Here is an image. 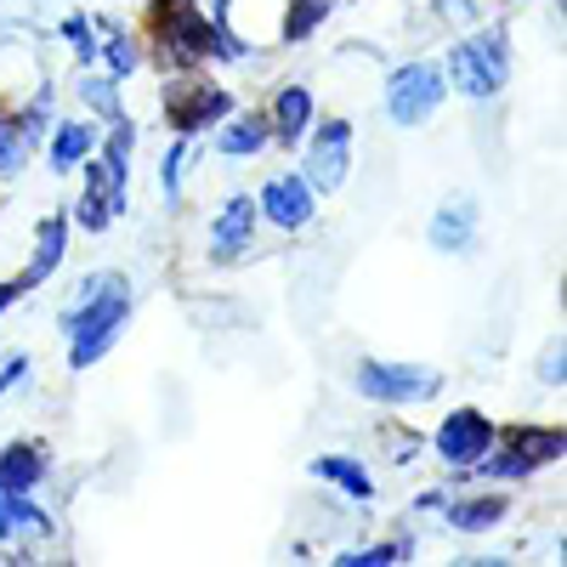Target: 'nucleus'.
<instances>
[{"label":"nucleus","instance_id":"1","mask_svg":"<svg viewBox=\"0 0 567 567\" xmlns=\"http://www.w3.org/2000/svg\"><path fill=\"white\" fill-rule=\"evenodd\" d=\"M131 323V278L120 267H97L80 278L74 307H63V341H69V369H97L114 341Z\"/></svg>","mask_w":567,"mask_h":567},{"label":"nucleus","instance_id":"2","mask_svg":"<svg viewBox=\"0 0 567 567\" xmlns=\"http://www.w3.org/2000/svg\"><path fill=\"white\" fill-rule=\"evenodd\" d=\"M443 80L449 91H460V97L471 103H488L505 91L511 80V34L505 23H483V29H471L449 45V58H443Z\"/></svg>","mask_w":567,"mask_h":567},{"label":"nucleus","instance_id":"3","mask_svg":"<svg viewBox=\"0 0 567 567\" xmlns=\"http://www.w3.org/2000/svg\"><path fill=\"white\" fill-rule=\"evenodd\" d=\"M159 109H165V125L176 131V136H205V131H216L233 109V91L227 85H216V80H205L199 69H182V74H171V85L159 91Z\"/></svg>","mask_w":567,"mask_h":567},{"label":"nucleus","instance_id":"4","mask_svg":"<svg viewBox=\"0 0 567 567\" xmlns=\"http://www.w3.org/2000/svg\"><path fill=\"white\" fill-rule=\"evenodd\" d=\"M352 392L381 403V409H414V403H432L443 392V374L425 369V363H398V358H363L352 369Z\"/></svg>","mask_w":567,"mask_h":567},{"label":"nucleus","instance_id":"5","mask_svg":"<svg viewBox=\"0 0 567 567\" xmlns=\"http://www.w3.org/2000/svg\"><path fill=\"white\" fill-rule=\"evenodd\" d=\"M301 176L312 182V194H341L352 176V120L329 114L312 120V131L301 136Z\"/></svg>","mask_w":567,"mask_h":567},{"label":"nucleus","instance_id":"6","mask_svg":"<svg viewBox=\"0 0 567 567\" xmlns=\"http://www.w3.org/2000/svg\"><path fill=\"white\" fill-rule=\"evenodd\" d=\"M443 97H449V80H443V63H425V58H414V63H403V69H392V80H386V120L392 125H425L437 109H443Z\"/></svg>","mask_w":567,"mask_h":567},{"label":"nucleus","instance_id":"7","mask_svg":"<svg viewBox=\"0 0 567 567\" xmlns=\"http://www.w3.org/2000/svg\"><path fill=\"white\" fill-rule=\"evenodd\" d=\"M494 437H499V425H494L483 409H471V403H465V409H449L432 432H425V443L437 449V460H443L449 471H460V477L494 449Z\"/></svg>","mask_w":567,"mask_h":567},{"label":"nucleus","instance_id":"8","mask_svg":"<svg viewBox=\"0 0 567 567\" xmlns=\"http://www.w3.org/2000/svg\"><path fill=\"white\" fill-rule=\"evenodd\" d=\"M256 210H261V221H272L278 233H301V227H312V216H318V194H312V182H307L301 171H272V176L261 182V194H256Z\"/></svg>","mask_w":567,"mask_h":567},{"label":"nucleus","instance_id":"9","mask_svg":"<svg viewBox=\"0 0 567 567\" xmlns=\"http://www.w3.org/2000/svg\"><path fill=\"white\" fill-rule=\"evenodd\" d=\"M256 227H261L256 199H250V194H227V205H221L216 221H210V261H216V267L245 261V250H256Z\"/></svg>","mask_w":567,"mask_h":567},{"label":"nucleus","instance_id":"10","mask_svg":"<svg viewBox=\"0 0 567 567\" xmlns=\"http://www.w3.org/2000/svg\"><path fill=\"white\" fill-rule=\"evenodd\" d=\"M477 227H483L477 199H471V194H449V199L432 210L425 239H432V250H443V256H465L471 245H477Z\"/></svg>","mask_w":567,"mask_h":567},{"label":"nucleus","instance_id":"11","mask_svg":"<svg viewBox=\"0 0 567 567\" xmlns=\"http://www.w3.org/2000/svg\"><path fill=\"white\" fill-rule=\"evenodd\" d=\"M312 120H318V103H312V85H301V80H290V85H278V97H272V109H267V125H272V142L278 148H301V136L312 131Z\"/></svg>","mask_w":567,"mask_h":567},{"label":"nucleus","instance_id":"12","mask_svg":"<svg viewBox=\"0 0 567 567\" xmlns=\"http://www.w3.org/2000/svg\"><path fill=\"white\" fill-rule=\"evenodd\" d=\"M45 477H52V449L18 437V443H0V488L7 494H34Z\"/></svg>","mask_w":567,"mask_h":567},{"label":"nucleus","instance_id":"13","mask_svg":"<svg viewBox=\"0 0 567 567\" xmlns=\"http://www.w3.org/2000/svg\"><path fill=\"white\" fill-rule=\"evenodd\" d=\"M97 125L91 120H80V114H69V120H52V131H45V165H52L58 176H69V171H80L91 154H97Z\"/></svg>","mask_w":567,"mask_h":567},{"label":"nucleus","instance_id":"14","mask_svg":"<svg viewBox=\"0 0 567 567\" xmlns=\"http://www.w3.org/2000/svg\"><path fill=\"white\" fill-rule=\"evenodd\" d=\"M69 227H74V221H69V210L40 216V227H34V256H29V267L18 272L23 290H40V284L63 267V256H69Z\"/></svg>","mask_w":567,"mask_h":567},{"label":"nucleus","instance_id":"15","mask_svg":"<svg viewBox=\"0 0 567 567\" xmlns=\"http://www.w3.org/2000/svg\"><path fill=\"white\" fill-rule=\"evenodd\" d=\"M272 142V125H267V109H233L221 125H216V154L227 165H239V159H256L261 148Z\"/></svg>","mask_w":567,"mask_h":567},{"label":"nucleus","instance_id":"16","mask_svg":"<svg viewBox=\"0 0 567 567\" xmlns=\"http://www.w3.org/2000/svg\"><path fill=\"white\" fill-rule=\"evenodd\" d=\"M443 516H449V528H454V534H488V528H499L505 516H511V494H505V488H483V494H449Z\"/></svg>","mask_w":567,"mask_h":567},{"label":"nucleus","instance_id":"17","mask_svg":"<svg viewBox=\"0 0 567 567\" xmlns=\"http://www.w3.org/2000/svg\"><path fill=\"white\" fill-rule=\"evenodd\" d=\"M499 443L528 460V471H545L556 460H567V432L561 425H499Z\"/></svg>","mask_w":567,"mask_h":567},{"label":"nucleus","instance_id":"18","mask_svg":"<svg viewBox=\"0 0 567 567\" xmlns=\"http://www.w3.org/2000/svg\"><path fill=\"white\" fill-rule=\"evenodd\" d=\"M312 477L329 483V488H341V494L358 499V505L374 499V477H369V465H363L358 454H318V460H312Z\"/></svg>","mask_w":567,"mask_h":567},{"label":"nucleus","instance_id":"19","mask_svg":"<svg viewBox=\"0 0 567 567\" xmlns=\"http://www.w3.org/2000/svg\"><path fill=\"white\" fill-rule=\"evenodd\" d=\"M97 29H103L97 58L109 63V80H131V74L142 69V40H136L125 23H114V18H97Z\"/></svg>","mask_w":567,"mask_h":567},{"label":"nucleus","instance_id":"20","mask_svg":"<svg viewBox=\"0 0 567 567\" xmlns=\"http://www.w3.org/2000/svg\"><path fill=\"white\" fill-rule=\"evenodd\" d=\"M29 534H52V516H45L29 494H7V488H0V545L29 539Z\"/></svg>","mask_w":567,"mask_h":567},{"label":"nucleus","instance_id":"21","mask_svg":"<svg viewBox=\"0 0 567 567\" xmlns=\"http://www.w3.org/2000/svg\"><path fill=\"white\" fill-rule=\"evenodd\" d=\"M329 12H336V0H290V12H284V40H290V45H301V40H312L318 34V23L329 18Z\"/></svg>","mask_w":567,"mask_h":567},{"label":"nucleus","instance_id":"22","mask_svg":"<svg viewBox=\"0 0 567 567\" xmlns=\"http://www.w3.org/2000/svg\"><path fill=\"white\" fill-rule=\"evenodd\" d=\"M80 103L97 114L103 125H114V120L125 114V103H120V80H109V74H85V80H80Z\"/></svg>","mask_w":567,"mask_h":567},{"label":"nucleus","instance_id":"23","mask_svg":"<svg viewBox=\"0 0 567 567\" xmlns=\"http://www.w3.org/2000/svg\"><path fill=\"white\" fill-rule=\"evenodd\" d=\"M52 103H58V91L52 85H34V97L18 109V131H23V142H29V148H34V142H45V131H52Z\"/></svg>","mask_w":567,"mask_h":567},{"label":"nucleus","instance_id":"24","mask_svg":"<svg viewBox=\"0 0 567 567\" xmlns=\"http://www.w3.org/2000/svg\"><path fill=\"white\" fill-rule=\"evenodd\" d=\"M23 165H29V142H23V131H18V114L0 109V182L18 176Z\"/></svg>","mask_w":567,"mask_h":567},{"label":"nucleus","instance_id":"25","mask_svg":"<svg viewBox=\"0 0 567 567\" xmlns=\"http://www.w3.org/2000/svg\"><path fill=\"white\" fill-rule=\"evenodd\" d=\"M414 556V539H386V545H363V550H341V567H381V561H403Z\"/></svg>","mask_w":567,"mask_h":567},{"label":"nucleus","instance_id":"26","mask_svg":"<svg viewBox=\"0 0 567 567\" xmlns=\"http://www.w3.org/2000/svg\"><path fill=\"white\" fill-rule=\"evenodd\" d=\"M187 148H194V136H176V142H171V154L159 159V187H165V199H171V205L182 199V165H187Z\"/></svg>","mask_w":567,"mask_h":567},{"label":"nucleus","instance_id":"27","mask_svg":"<svg viewBox=\"0 0 567 567\" xmlns=\"http://www.w3.org/2000/svg\"><path fill=\"white\" fill-rule=\"evenodd\" d=\"M58 34L74 45V58L80 63H97V34H91V18H80V12H69L63 23H58Z\"/></svg>","mask_w":567,"mask_h":567},{"label":"nucleus","instance_id":"28","mask_svg":"<svg viewBox=\"0 0 567 567\" xmlns=\"http://www.w3.org/2000/svg\"><path fill=\"white\" fill-rule=\"evenodd\" d=\"M539 386H545V392L567 386V341H561V336L545 341V352H539Z\"/></svg>","mask_w":567,"mask_h":567},{"label":"nucleus","instance_id":"29","mask_svg":"<svg viewBox=\"0 0 567 567\" xmlns=\"http://www.w3.org/2000/svg\"><path fill=\"white\" fill-rule=\"evenodd\" d=\"M29 381V352H7L0 358V398H7L12 386H23Z\"/></svg>","mask_w":567,"mask_h":567},{"label":"nucleus","instance_id":"30","mask_svg":"<svg viewBox=\"0 0 567 567\" xmlns=\"http://www.w3.org/2000/svg\"><path fill=\"white\" fill-rule=\"evenodd\" d=\"M432 7L454 23H477V0H432Z\"/></svg>","mask_w":567,"mask_h":567},{"label":"nucleus","instance_id":"31","mask_svg":"<svg viewBox=\"0 0 567 567\" xmlns=\"http://www.w3.org/2000/svg\"><path fill=\"white\" fill-rule=\"evenodd\" d=\"M449 494H454V488H420V494H414V511H443Z\"/></svg>","mask_w":567,"mask_h":567},{"label":"nucleus","instance_id":"32","mask_svg":"<svg viewBox=\"0 0 567 567\" xmlns=\"http://www.w3.org/2000/svg\"><path fill=\"white\" fill-rule=\"evenodd\" d=\"M18 296H29L18 278H7V284H0V312H7V307H18Z\"/></svg>","mask_w":567,"mask_h":567},{"label":"nucleus","instance_id":"33","mask_svg":"<svg viewBox=\"0 0 567 567\" xmlns=\"http://www.w3.org/2000/svg\"><path fill=\"white\" fill-rule=\"evenodd\" d=\"M205 12H210V18H221V23H227V0H210V7H205Z\"/></svg>","mask_w":567,"mask_h":567},{"label":"nucleus","instance_id":"34","mask_svg":"<svg viewBox=\"0 0 567 567\" xmlns=\"http://www.w3.org/2000/svg\"><path fill=\"white\" fill-rule=\"evenodd\" d=\"M148 7H159V0H148Z\"/></svg>","mask_w":567,"mask_h":567}]
</instances>
